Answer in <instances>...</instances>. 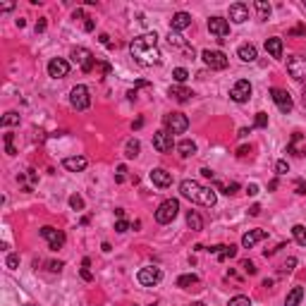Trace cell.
Instances as JSON below:
<instances>
[{
  "label": "cell",
  "mask_w": 306,
  "mask_h": 306,
  "mask_svg": "<svg viewBox=\"0 0 306 306\" xmlns=\"http://www.w3.org/2000/svg\"><path fill=\"white\" fill-rule=\"evenodd\" d=\"M240 266H242V270H244V273H249V275H256V266H253V261L244 258V261H242Z\"/></svg>",
  "instance_id": "cell-37"
},
{
  "label": "cell",
  "mask_w": 306,
  "mask_h": 306,
  "mask_svg": "<svg viewBox=\"0 0 306 306\" xmlns=\"http://www.w3.org/2000/svg\"><path fill=\"white\" fill-rule=\"evenodd\" d=\"M139 151H141V144H139L136 139H129V141H127V146H124V156H127V158H136V156H139Z\"/></svg>",
  "instance_id": "cell-29"
},
{
  "label": "cell",
  "mask_w": 306,
  "mask_h": 306,
  "mask_svg": "<svg viewBox=\"0 0 306 306\" xmlns=\"http://www.w3.org/2000/svg\"><path fill=\"white\" fill-rule=\"evenodd\" d=\"M287 72H290V77L297 81H304L306 79V58L302 55H294L287 60Z\"/></svg>",
  "instance_id": "cell-10"
},
{
  "label": "cell",
  "mask_w": 306,
  "mask_h": 306,
  "mask_svg": "<svg viewBox=\"0 0 306 306\" xmlns=\"http://www.w3.org/2000/svg\"><path fill=\"white\" fill-rule=\"evenodd\" d=\"M168 43L170 46H175V48H184L186 43H184V39L177 34V31H170V36H168Z\"/></svg>",
  "instance_id": "cell-34"
},
{
  "label": "cell",
  "mask_w": 306,
  "mask_h": 306,
  "mask_svg": "<svg viewBox=\"0 0 306 306\" xmlns=\"http://www.w3.org/2000/svg\"><path fill=\"white\" fill-rule=\"evenodd\" d=\"M186 225L199 232V230H203V218L196 211H186Z\"/></svg>",
  "instance_id": "cell-26"
},
{
  "label": "cell",
  "mask_w": 306,
  "mask_h": 306,
  "mask_svg": "<svg viewBox=\"0 0 306 306\" xmlns=\"http://www.w3.org/2000/svg\"><path fill=\"white\" fill-rule=\"evenodd\" d=\"M177 151H180V156L189 158V156H194V153H196V144H194L191 139H184V141H180V144H177Z\"/></svg>",
  "instance_id": "cell-25"
},
{
  "label": "cell",
  "mask_w": 306,
  "mask_h": 306,
  "mask_svg": "<svg viewBox=\"0 0 306 306\" xmlns=\"http://www.w3.org/2000/svg\"><path fill=\"white\" fill-rule=\"evenodd\" d=\"M173 146H175L173 134L168 132V129H160V132L153 134V148H156L158 153H170Z\"/></svg>",
  "instance_id": "cell-12"
},
{
  "label": "cell",
  "mask_w": 306,
  "mask_h": 306,
  "mask_svg": "<svg viewBox=\"0 0 306 306\" xmlns=\"http://www.w3.org/2000/svg\"><path fill=\"white\" fill-rule=\"evenodd\" d=\"M67 74H69V62H67L65 58H53V60L48 62V77L62 79Z\"/></svg>",
  "instance_id": "cell-15"
},
{
  "label": "cell",
  "mask_w": 306,
  "mask_h": 306,
  "mask_svg": "<svg viewBox=\"0 0 306 306\" xmlns=\"http://www.w3.org/2000/svg\"><path fill=\"white\" fill-rule=\"evenodd\" d=\"M180 194H182L184 199L199 203V206H206V208H213L215 201H218L213 189H211V186L199 184L196 180H184V182L180 184Z\"/></svg>",
  "instance_id": "cell-2"
},
{
  "label": "cell",
  "mask_w": 306,
  "mask_h": 306,
  "mask_svg": "<svg viewBox=\"0 0 306 306\" xmlns=\"http://www.w3.org/2000/svg\"><path fill=\"white\" fill-rule=\"evenodd\" d=\"M5 263H7V268H17V266H19V256H17V253H10Z\"/></svg>",
  "instance_id": "cell-41"
},
{
  "label": "cell",
  "mask_w": 306,
  "mask_h": 306,
  "mask_svg": "<svg viewBox=\"0 0 306 306\" xmlns=\"http://www.w3.org/2000/svg\"><path fill=\"white\" fill-rule=\"evenodd\" d=\"M129 53H132V58L139 65H144V67L158 65L160 51H158V36H156V31H148V34H141V36L132 39Z\"/></svg>",
  "instance_id": "cell-1"
},
{
  "label": "cell",
  "mask_w": 306,
  "mask_h": 306,
  "mask_svg": "<svg viewBox=\"0 0 306 306\" xmlns=\"http://www.w3.org/2000/svg\"><path fill=\"white\" fill-rule=\"evenodd\" d=\"M246 153H249V146H242L240 151H237V156H240V158H244V156H246Z\"/></svg>",
  "instance_id": "cell-53"
},
{
  "label": "cell",
  "mask_w": 306,
  "mask_h": 306,
  "mask_svg": "<svg viewBox=\"0 0 306 306\" xmlns=\"http://www.w3.org/2000/svg\"><path fill=\"white\" fill-rule=\"evenodd\" d=\"M115 230H118V232H127V230H129V223L122 218V220H118V223H115Z\"/></svg>",
  "instance_id": "cell-42"
},
{
  "label": "cell",
  "mask_w": 306,
  "mask_h": 306,
  "mask_svg": "<svg viewBox=\"0 0 306 306\" xmlns=\"http://www.w3.org/2000/svg\"><path fill=\"white\" fill-rule=\"evenodd\" d=\"M199 282V275H194V273H189V275H180L177 278V287H182V290H189L191 285H196Z\"/></svg>",
  "instance_id": "cell-28"
},
{
  "label": "cell",
  "mask_w": 306,
  "mask_h": 306,
  "mask_svg": "<svg viewBox=\"0 0 306 306\" xmlns=\"http://www.w3.org/2000/svg\"><path fill=\"white\" fill-rule=\"evenodd\" d=\"M136 280H139V285H144V287H153V285H158L160 280H163V270L156 266H146L139 270Z\"/></svg>",
  "instance_id": "cell-6"
},
{
  "label": "cell",
  "mask_w": 306,
  "mask_h": 306,
  "mask_svg": "<svg viewBox=\"0 0 306 306\" xmlns=\"http://www.w3.org/2000/svg\"><path fill=\"white\" fill-rule=\"evenodd\" d=\"M294 266H297V258H290V261L285 263V270H292Z\"/></svg>",
  "instance_id": "cell-52"
},
{
  "label": "cell",
  "mask_w": 306,
  "mask_h": 306,
  "mask_svg": "<svg viewBox=\"0 0 306 306\" xmlns=\"http://www.w3.org/2000/svg\"><path fill=\"white\" fill-rule=\"evenodd\" d=\"M253 7H256V12H258V19H268V17H270V5H268L266 0H256Z\"/></svg>",
  "instance_id": "cell-30"
},
{
  "label": "cell",
  "mask_w": 306,
  "mask_h": 306,
  "mask_svg": "<svg viewBox=\"0 0 306 306\" xmlns=\"http://www.w3.org/2000/svg\"><path fill=\"white\" fill-rule=\"evenodd\" d=\"M270 98L275 101V106H278L280 110H282V113H290V110L294 108L292 96H290V93L285 91V89H278V86H275V89H270Z\"/></svg>",
  "instance_id": "cell-14"
},
{
  "label": "cell",
  "mask_w": 306,
  "mask_h": 306,
  "mask_svg": "<svg viewBox=\"0 0 306 306\" xmlns=\"http://www.w3.org/2000/svg\"><path fill=\"white\" fill-rule=\"evenodd\" d=\"M84 29H86V31H91V29H93V19H91V17H86V24H84Z\"/></svg>",
  "instance_id": "cell-54"
},
{
  "label": "cell",
  "mask_w": 306,
  "mask_h": 306,
  "mask_svg": "<svg viewBox=\"0 0 306 306\" xmlns=\"http://www.w3.org/2000/svg\"><path fill=\"white\" fill-rule=\"evenodd\" d=\"M86 165H89V160L84 156H72V158L62 160V168L69 170V173H81V170H86Z\"/></svg>",
  "instance_id": "cell-19"
},
{
  "label": "cell",
  "mask_w": 306,
  "mask_h": 306,
  "mask_svg": "<svg viewBox=\"0 0 306 306\" xmlns=\"http://www.w3.org/2000/svg\"><path fill=\"white\" fill-rule=\"evenodd\" d=\"M230 19H232L235 24H244V22L249 19V5H244V2L230 5Z\"/></svg>",
  "instance_id": "cell-17"
},
{
  "label": "cell",
  "mask_w": 306,
  "mask_h": 306,
  "mask_svg": "<svg viewBox=\"0 0 306 306\" xmlns=\"http://www.w3.org/2000/svg\"><path fill=\"white\" fill-rule=\"evenodd\" d=\"M256 127H268V115L266 113H256Z\"/></svg>",
  "instance_id": "cell-40"
},
{
  "label": "cell",
  "mask_w": 306,
  "mask_h": 306,
  "mask_svg": "<svg viewBox=\"0 0 306 306\" xmlns=\"http://www.w3.org/2000/svg\"><path fill=\"white\" fill-rule=\"evenodd\" d=\"M0 124H2V127H12V124H19V113H14V110L5 113V118L0 120Z\"/></svg>",
  "instance_id": "cell-32"
},
{
  "label": "cell",
  "mask_w": 306,
  "mask_h": 306,
  "mask_svg": "<svg viewBox=\"0 0 306 306\" xmlns=\"http://www.w3.org/2000/svg\"><path fill=\"white\" fill-rule=\"evenodd\" d=\"M302 297H304V290L302 287H292V292L287 294V299H285V306H299Z\"/></svg>",
  "instance_id": "cell-27"
},
{
  "label": "cell",
  "mask_w": 306,
  "mask_h": 306,
  "mask_svg": "<svg viewBox=\"0 0 306 306\" xmlns=\"http://www.w3.org/2000/svg\"><path fill=\"white\" fill-rule=\"evenodd\" d=\"M266 51L270 53V58L280 60V58H282V39H268L266 41Z\"/></svg>",
  "instance_id": "cell-24"
},
{
  "label": "cell",
  "mask_w": 306,
  "mask_h": 306,
  "mask_svg": "<svg viewBox=\"0 0 306 306\" xmlns=\"http://www.w3.org/2000/svg\"><path fill=\"white\" fill-rule=\"evenodd\" d=\"M227 306H251V299H249V297H244V294H240V297H232Z\"/></svg>",
  "instance_id": "cell-35"
},
{
  "label": "cell",
  "mask_w": 306,
  "mask_h": 306,
  "mask_svg": "<svg viewBox=\"0 0 306 306\" xmlns=\"http://www.w3.org/2000/svg\"><path fill=\"white\" fill-rule=\"evenodd\" d=\"M294 189H297V194H306V184H304V180H297V182H294Z\"/></svg>",
  "instance_id": "cell-43"
},
{
  "label": "cell",
  "mask_w": 306,
  "mask_h": 306,
  "mask_svg": "<svg viewBox=\"0 0 306 306\" xmlns=\"http://www.w3.org/2000/svg\"><path fill=\"white\" fill-rule=\"evenodd\" d=\"M10 10H14V2H2L0 5V12H10Z\"/></svg>",
  "instance_id": "cell-48"
},
{
  "label": "cell",
  "mask_w": 306,
  "mask_h": 306,
  "mask_svg": "<svg viewBox=\"0 0 306 306\" xmlns=\"http://www.w3.org/2000/svg\"><path fill=\"white\" fill-rule=\"evenodd\" d=\"M266 237H268L266 230H249V232L242 237V246H244V249H251V246H256L258 242H263Z\"/></svg>",
  "instance_id": "cell-18"
},
{
  "label": "cell",
  "mask_w": 306,
  "mask_h": 306,
  "mask_svg": "<svg viewBox=\"0 0 306 306\" xmlns=\"http://www.w3.org/2000/svg\"><path fill=\"white\" fill-rule=\"evenodd\" d=\"M81 278L86 280V282H91V280H93V275H91V270H89V266L81 268Z\"/></svg>",
  "instance_id": "cell-45"
},
{
  "label": "cell",
  "mask_w": 306,
  "mask_h": 306,
  "mask_svg": "<svg viewBox=\"0 0 306 306\" xmlns=\"http://www.w3.org/2000/svg\"><path fill=\"white\" fill-rule=\"evenodd\" d=\"M151 182L160 189H168V186L173 184V175L168 173V170H163V168H153L151 170Z\"/></svg>",
  "instance_id": "cell-16"
},
{
  "label": "cell",
  "mask_w": 306,
  "mask_h": 306,
  "mask_svg": "<svg viewBox=\"0 0 306 306\" xmlns=\"http://www.w3.org/2000/svg\"><path fill=\"white\" fill-rule=\"evenodd\" d=\"M275 170H278V175L290 173V165H287V160H278V163H275Z\"/></svg>",
  "instance_id": "cell-39"
},
{
  "label": "cell",
  "mask_w": 306,
  "mask_h": 306,
  "mask_svg": "<svg viewBox=\"0 0 306 306\" xmlns=\"http://www.w3.org/2000/svg\"><path fill=\"white\" fill-rule=\"evenodd\" d=\"M173 77H175V81H177V84H184V81L189 79V72H186L184 67H175Z\"/></svg>",
  "instance_id": "cell-33"
},
{
  "label": "cell",
  "mask_w": 306,
  "mask_h": 306,
  "mask_svg": "<svg viewBox=\"0 0 306 306\" xmlns=\"http://www.w3.org/2000/svg\"><path fill=\"white\" fill-rule=\"evenodd\" d=\"M249 213H251V215H258V213H261V206H251V208H249Z\"/></svg>",
  "instance_id": "cell-55"
},
{
  "label": "cell",
  "mask_w": 306,
  "mask_h": 306,
  "mask_svg": "<svg viewBox=\"0 0 306 306\" xmlns=\"http://www.w3.org/2000/svg\"><path fill=\"white\" fill-rule=\"evenodd\" d=\"M69 103H72L74 110H86V108L91 106V93H89V86L77 84V86L69 91Z\"/></svg>",
  "instance_id": "cell-4"
},
{
  "label": "cell",
  "mask_w": 306,
  "mask_h": 306,
  "mask_svg": "<svg viewBox=\"0 0 306 306\" xmlns=\"http://www.w3.org/2000/svg\"><path fill=\"white\" fill-rule=\"evenodd\" d=\"M41 237L48 242V246L55 249V251L65 244V232H62V230H55V227H51V225L41 227Z\"/></svg>",
  "instance_id": "cell-8"
},
{
  "label": "cell",
  "mask_w": 306,
  "mask_h": 306,
  "mask_svg": "<svg viewBox=\"0 0 306 306\" xmlns=\"http://www.w3.org/2000/svg\"><path fill=\"white\" fill-rule=\"evenodd\" d=\"M124 173H127V168H124V165H120V168H118V182H122V180H124Z\"/></svg>",
  "instance_id": "cell-51"
},
{
  "label": "cell",
  "mask_w": 306,
  "mask_h": 306,
  "mask_svg": "<svg viewBox=\"0 0 306 306\" xmlns=\"http://www.w3.org/2000/svg\"><path fill=\"white\" fill-rule=\"evenodd\" d=\"M191 27V17L186 12H177L173 14V19H170V31H182V29Z\"/></svg>",
  "instance_id": "cell-20"
},
{
  "label": "cell",
  "mask_w": 306,
  "mask_h": 306,
  "mask_svg": "<svg viewBox=\"0 0 306 306\" xmlns=\"http://www.w3.org/2000/svg\"><path fill=\"white\" fill-rule=\"evenodd\" d=\"M101 43H103L106 48H113V41H110V36H108V34H101Z\"/></svg>",
  "instance_id": "cell-47"
},
{
  "label": "cell",
  "mask_w": 306,
  "mask_h": 306,
  "mask_svg": "<svg viewBox=\"0 0 306 306\" xmlns=\"http://www.w3.org/2000/svg\"><path fill=\"white\" fill-rule=\"evenodd\" d=\"M246 194H249V196H256V194H258V186L249 184V186H246Z\"/></svg>",
  "instance_id": "cell-49"
},
{
  "label": "cell",
  "mask_w": 306,
  "mask_h": 306,
  "mask_svg": "<svg viewBox=\"0 0 306 306\" xmlns=\"http://www.w3.org/2000/svg\"><path fill=\"white\" fill-rule=\"evenodd\" d=\"M223 189H225V194H235V191L240 189V184H237V182H230V184H225Z\"/></svg>",
  "instance_id": "cell-44"
},
{
  "label": "cell",
  "mask_w": 306,
  "mask_h": 306,
  "mask_svg": "<svg viewBox=\"0 0 306 306\" xmlns=\"http://www.w3.org/2000/svg\"><path fill=\"white\" fill-rule=\"evenodd\" d=\"M191 306H206V304H203V302H194V304H191Z\"/></svg>",
  "instance_id": "cell-58"
},
{
  "label": "cell",
  "mask_w": 306,
  "mask_h": 306,
  "mask_svg": "<svg viewBox=\"0 0 306 306\" xmlns=\"http://www.w3.org/2000/svg\"><path fill=\"white\" fill-rule=\"evenodd\" d=\"M230 98L235 101V103H246L249 98H251V84L249 79H240L235 86H232V91H230Z\"/></svg>",
  "instance_id": "cell-11"
},
{
  "label": "cell",
  "mask_w": 306,
  "mask_h": 306,
  "mask_svg": "<svg viewBox=\"0 0 306 306\" xmlns=\"http://www.w3.org/2000/svg\"><path fill=\"white\" fill-rule=\"evenodd\" d=\"M177 213H180V201L177 199H165L158 206V211H156V223L168 225V223H173L175 218H177Z\"/></svg>",
  "instance_id": "cell-3"
},
{
  "label": "cell",
  "mask_w": 306,
  "mask_h": 306,
  "mask_svg": "<svg viewBox=\"0 0 306 306\" xmlns=\"http://www.w3.org/2000/svg\"><path fill=\"white\" fill-rule=\"evenodd\" d=\"M208 31L218 41H225L230 36V24H227V19H223V17H211L208 19Z\"/></svg>",
  "instance_id": "cell-13"
},
{
  "label": "cell",
  "mask_w": 306,
  "mask_h": 306,
  "mask_svg": "<svg viewBox=\"0 0 306 306\" xmlns=\"http://www.w3.org/2000/svg\"><path fill=\"white\" fill-rule=\"evenodd\" d=\"M48 268H51L53 273H60V270H62V263H60V261H51V263H48Z\"/></svg>",
  "instance_id": "cell-46"
},
{
  "label": "cell",
  "mask_w": 306,
  "mask_h": 306,
  "mask_svg": "<svg viewBox=\"0 0 306 306\" xmlns=\"http://www.w3.org/2000/svg\"><path fill=\"white\" fill-rule=\"evenodd\" d=\"M237 55H240V60H244V62H253L256 60V46H251V43H244V46H240L237 48Z\"/></svg>",
  "instance_id": "cell-22"
},
{
  "label": "cell",
  "mask_w": 306,
  "mask_h": 306,
  "mask_svg": "<svg viewBox=\"0 0 306 306\" xmlns=\"http://www.w3.org/2000/svg\"><path fill=\"white\" fill-rule=\"evenodd\" d=\"M165 127L170 134H184L186 127H189V120H186L184 113H168L165 115Z\"/></svg>",
  "instance_id": "cell-5"
},
{
  "label": "cell",
  "mask_w": 306,
  "mask_h": 306,
  "mask_svg": "<svg viewBox=\"0 0 306 306\" xmlns=\"http://www.w3.org/2000/svg\"><path fill=\"white\" fill-rule=\"evenodd\" d=\"M201 175H203V177H213V173H211L208 168H203V170H201Z\"/></svg>",
  "instance_id": "cell-56"
},
{
  "label": "cell",
  "mask_w": 306,
  "mask_h": 306,
  "mask_svg": "<svg viewBox=\"0 0 306 306\" xmlns=\"http://www.w3.org/2000/svg\"><path fill=\"white\" fill-rule=\"evenodd\" d=\"M302 106L306 108V89H304V91H302Z\"/></svg>",
  "instance_id": "cell-57"
},
{
  "label": "cell",
  "mask_w": 306,
  "mask_h": 306,
  "mask_svg": "<svg viewBox=\"0 0 306 306\" xmlns=\"http://www.w3.org/2000/svg\"><path fill=\"white\" fill-rule=\"evenodd\" d=\"M208 251L218 253V258H220V261H227V258L237 256V246H235V244H230V246H211Z\"/></svg>",
  "instance_id": "cell-21"
},
{
  "label": "cell",
  "mask_w": 306,
  "mask_h": 306,
  "mask_svg": "<svg viewBox=\"0 0 306 306\" xmlns=\"http://www.w3.org/2000/svg\"><path fill=\"white\" fill-rule=\"evenodd\" d=\"M41 31H46V19H39V22H36V34H41Z\"/></svg>",
  "instance_id": "cell-50"
},
{
  "label": "cell",
  "mask_w": 306,
  "mask_h": 306,
  "mask_svg": "<svg viewBox=\"0 0 306 306\" xmlns=\"http://www.w3.org/2000/svg\"><path fill=\"white\" fill-rule=\"evenodd\" d=\"M5 153L7 156H14L17 151H14V144H12V134H5Z\"/></svg>",
  "instance_id": "cell-38"
},
{
  "label": "cell",
  "mask_w": 306,
  "mask_h": 306,
  "mask_svg": "<svg viewBox=\"0 0 306 306\" xmlns=\"http://www.w3.org/2000/svg\"><path fill=\"white\" fill-rule=\"evenodd\" d=\"M168 93L173 96L175 101H180V103H186V101L194 96V91H189L186 86H170V91H168Z\"/></svg>",
  "instance_id": "cell-23"
},
{
  "label": "cell",
  "mask_w": 306,
  "mask_h": 306,
  "mask_svg": "<svg viewBox=\"0 0 306 306\" xmlns=\"http://www.w3.org/2000/svg\"><path fill=\"white\" fill-rule=\"evenodd\" d=\"M69 206H72L74 211H81V208H84V199H81L79 194H72V196H69Z\"/></svg>",
  "instance_id": "cell-36"
},
{
  "label": "cell",
  "mask_w": 306,
  "mask_h": 306,
  "mask_svg": "<svg viewBox=\"0 0 306 306\" xmlns=\"http://www.w3.org/2000/svg\"><path fill=\"white\" fill-rule=\"evenodd\" d=\"M292 235H294V240H297V244H299V246H306V227L304 225H294L292 227Z\"/></svg>",
  "instance_id": "cell-31"
},
{
  "label": "cell",
  "mask_w": 306,
  "mask_h": 306,
  "mask_svg": "<svg viewBox=\"0 0 306 306\" xmlns=\"http://www.w3.org/2000/svg\"><path fill=\"white\" fill-rule=\"evenodd\" d=\"M72 60L81 67V72H91L93 67H96V58L89 48H74L72 51Z\"/></svg>",
  "instance_id": "cell-7"
},
{
  "label": "cell",
  "mask_w": 306,
  "mask_h": 306,
  "mask_svg": "<svg viewBox=\"0 0 306 306\" xmlns=\"http://www.w3.org/2000/svg\"><path fill=\"white\" fill-rule=\"evenodd\" d=\"M201 60L206 62V67H211V69H225L227 67V55L223 51H203Z\"/></svg>",
  "instance_id": "cell-9"
}]
</instances>
